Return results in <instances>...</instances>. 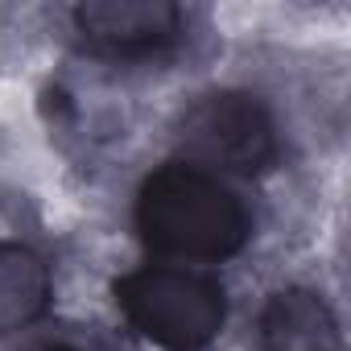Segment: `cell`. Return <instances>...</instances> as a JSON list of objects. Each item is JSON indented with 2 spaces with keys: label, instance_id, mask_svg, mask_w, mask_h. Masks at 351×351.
I'll use <instances>...</instances> for the list:
<instances>
[{
  "label": "cell",
  "instance_id": "6da1fadb",
  "mask_svg": "<svg viewBox=\"0 0 351 351\" xmlns=\"http://www.w3.org/2000/svg\"><path fill=\"white\" fill-rule=\"evenodd\" d=\"M141 244L165 261L215 265L252 240V211L228 178L173 157L145 173L132 203Z\"/></svg>",
  "mask_w": 351,
  "mask_h": 351
},
{
  "label": "cell",
  "instance_id": "7a4b0ae2",
  "mask_svg": "<svg viewBox=\"0 0 351 351\" xmlns=\"http://www.w3.org/2000/svg\"><path fill=\"white\" fill-rule=\"evenodd\" d=\"M124 322L165 351H203L228 322V289L191 265H141L112 285Z\"/></svg>",
  "mask_w": 351,
  "mask_h": 351
},
{
  "label": "cell",
  "instance_id": "3957f363",
  "mask_svg": "<svg viewBox=\"0 0 351 351\" xmlns=\"http://www.w3.org/2000/svg\"><path fill=\"white\" fill-rule=\"evenodd\" d=\"M182 161L219 178H261L281 157V128L273 108L244 87L199 95L178 124Z\"/></svg>",
  "mask_w": 351,
  "mask_h": 351
},
{
  "label": "cell",
  "instance_id": "277c9868",
  "mask_svg": "<svg viewBox=\"0 0 351 351\" xmlns=\"http://www.w3.org/2000/svg\"><path fill=\"white\" fill-rule=\"evenodd\" d=\"M75 38L99 58H157L182 42L186 17L173 0H83L71 9Z\"/></svg>",
  "mask_w": 351,
  "mask_h": 351
},
{
  "label": "cell",
  "instance_id": "5b68a950",
  "mask_svg": "<svg viewBox=\"0 0 351 351\" xmlns=\"http://www.w3.org/2000/svg\"><path fill=\"white\" fill-rule=\"evenodd\" d=\"M261 351H343V330L318 289L285 285L261 306Z\"/></svg>",
  "mask_w": 351,
  "mask_h": 351
},
{
  "label": "cell",
  "instance_id": "8992f818",
  "mask_svg": "<svg viewBox=\"0 0 351 351\" xmlns=\"http://www.w3.org/2000/svg\"><path fill=\"white\" fill-rule=\"evenodd\" d=\"M54 298L50 265L38 248L0 240V339L34 326Z\"/></svg>",
  "mask_w": 351,
  "mask_h": 351
},
{
  "label": "cell",
  "instance_id": "52a82bcc",
  "mask_svg": "<svg viewBox=\"0 0 351 351\" xmlns=\"http://www.w3.org/2000/svg\"><path fill=\"white\" fill-rule=\"evenodd\" d=\"M25 351H83V347H75V343H66V339H42V343H34V347H25Z\"/></svg>",
  "mask_w": 351,
  "mask_h": 351
}]
</instances>
